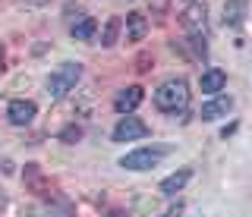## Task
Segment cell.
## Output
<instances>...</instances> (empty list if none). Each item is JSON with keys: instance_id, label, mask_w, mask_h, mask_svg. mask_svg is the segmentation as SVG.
<instances>
[{"instance_id": "cell-1", "label": "cell", "mask_w": 252, "mask_h": 217, "mask_svg": "<svg viewBox=\"0 0 252 217\" xmlns=\"http://www.w3.org/2000/svg\"><path fill=\"white\" fill-rule=\"evenodd\" d=\"M189 104V85L186 79H167L164 85H158L155 91V107L164 113H177V110H186Z\"/></svg>"}, {"instance_id": "cell-2", "label": "cell", "mask_w": 252, "mask_h": 217, "mask_svg": "<svg viewBox=\"0 0 252 217\" xmlns=\"http://www.w3.org/2000/svg\"><path fill=\"white\" fill-rule=\"evenodd\" d=\"M79 79H82V66L79 63H63V66H57L51 76H47V95H51L54 101L66 98L69 91L76 88Z\"/></svg>"}, {"instance_id": "cell-3", "label": "cell", "mask_w": 252, "mask_h": 217, "mask_svg": "<svg viewBox=\"0 0 252 217\" xmlns=\"http://www.w3.org/2000/svg\"><path fill=\"white\" fill-rule=\"evenodd\" d=\"M164 158H167V148H139V151L123 154L120 167H126V170H152V167L161 164Z\"/></svg>"}, {"instance_id": "cell-4", "label": "cell", "mask_w": 252, "mask_h": 217, "mask_svg": "<svg viewBox=\"0 0 252 217\" xmlns=\"http://www.w3.org/2000/svg\"><path fill=\"white\" fill-rule=\"evenodd\" d=\"M148 136V126L142 123L139 117H120V123L114 126V142H136V138H145Z\"/></svg>"}, {"instance_id": "cell-5", "label": "cell", "mask_w": 252, "mask_h": 217, "mask_svg": "<svg viewBox=\"0 0 252 217\" xmlns=\"http://www.w3.org/2000/svg\"><path fill=\"white\" fill-rule=\"evenodd\" d=\"M35 113H38L35 101H26V98L10 101V107H6V120H10L13 126H29V123L35 120Z\"/></svg>"}, {"instance_id": "cell-6", "label": "cell", "mask_w": 252, "mask_h": 217, "mask_svg": "<svg viewBox=\"0 0 252 217\" xmlns=\"http://www.w3.org/2000/svg\"><path fill=\"white\" fill-rule=\"evenodd\" d=\"M230 110H233V98L230 95H211V101L202 104L199 117L202 120H220V117H227Z\"/></svg>"}, {"instance_id": "cell-7", "label": "cell", "mask_w": 252, "mask_h": 217, "mask_svg": "<svg viewBox=\"0 0 252 217\" xmlns=\"http://www.w3.org/2000/svg\"><path fill=\"white\" fill-rule=\"evenodd\" d=\"M142 98H145V88H139V85H129V88H123L120 95L114 98L117 113H132V110L142 104Z\"/></svg>"}, {"instance_id": "cell-8", "label": "cell", "mask_w": 252, "mask_h": 217, "mask_svg": "<svg viewBox=\"0 0 252 217\" xmlns=\"http://www.w3.org/2000/svg\"><path fill=\"white\" fill-rule=\"evenodd\" d=\"M205 16H208L205 3H192V6H186V10H183V26L192 35H202L205 32Z\"/></svg>"}, {"instance_id": "cell-9", "label": "cell", "mask_w": 252, "mask_h": 217, "mask_svg": "<svg viewBox=\"0 0 252 217\" xmlns=\"http://www.w3.org/2000/svg\"><path fill=\"white\" fill-rule=\"evenodd\" d=\"M199 85H202L205 95H218V91H224V85H227V73L224 69H205Z\"/></svg>"}, {"instance_id": "cell-10", "label": "cell", "mask_w": 252, "mask_h": 217, "mask_svg": "<svg viewBox=\"0 0 252 217\" xmlns=\"http://www.w3.org/2000/svg\"><path fill=\"white\" fill-rule=\"evenodd\" d=\"M246 13H249V6H246V0H227L224 3V26H243L246 22Z\"/></svg>"}, {"instance_id": "cell-11", "label": "cell", "mask_w": 252, "mask_h": 217, "mask_svg": "<svg viewBox=\"0 0 252 217\" xmlns=\"http://www.w3.org/2000/svg\"><path fill=\"white\" fill-rule=\"evenodd\" d=\"M192 180V170L189 167H183V170H177V173H170L167 180H161V186H158V189L164 192V195H177L180 189H183V186Z\"/></svg>"}, {"instance_id": "cell-12", "label": "cell", "mask_w": 252, "mask_h": 217, "mask_svg": "<svg viewBox=\"0 0 252 217\" xmlns=\"http://www.w3.org/2000/svg\"><path fill=\"white\" fill-rule=\"evenodd\" d=\"M145 28H148V22L139 10L126 13V38H129V41H142V38H145Z\"/></svg>"}, {"instance_id": "cell-13", "label": "cell", "mask_w": 252, "mask_h": 217, "mask_svg": "<svg viewBox=\"0 0 252 217\" xmlns=\"http://www.w3.org/2000/svg\"><path fill=\"white\" fill-rule=\"evenodd\" d=\"M94 32H98V22L92 16H82L79 22H73V28H69V35H73L76 41H92Z\"/></svg>"}, {"instance_id": "cell-14", "label": "cell", "mask_w": 252, "mask_h": 217, "mask_svg": "<svg viewBox=\"0 0 252 217\" xmlns=\"http://www.w3.org/2000/svg\"><path fill=\"white\" fill-rule=\"evenodd\" d=\"M120 28H123V19H120V16H110V19L104 22V28H101V44H104V48H114Z\"/></svg>"}, {"instance_id": "cell-15", "label": "cell", "mask_w": 252, "mask_h": 217, "mask_svg": "<svg viewBox=\"0 0 252 217\" xmlns=\"http://www.w3.org/2000/svg\"><path fill=\"white\" fill-rule=\"evenodd\" d=\"M82 138V126H66L60 133V142H66V145H73V142H79Z\"/></svg>"}, {"instance_id": "cell-16", "label": "cell", "mask_w": 252, "mask_h": 217, "mask_svg": "<svg viewBox=\"0 0 252 217\" xmlns=\"http://www.w3.org/2000/svg\"><path fill=\"white\" fill-rule=\"evenodd\" d=\"M3 69H6V54H3V48H0V76H3Z\"/></svg>"}, {"instance_id": "cell-17", "label": "cell", "mask_w": 252, "mask_h": 217, "mask_svg": "<svg viewBox=\"0 0 252 217\" xmlns=\"http://www.w3.org/2000/svg\"><path fill=\"white\" fill-rule=\"evenodd\" d=\"M107 217H129V214H126V211H110Z\"/></svg>"}]
</instances>
